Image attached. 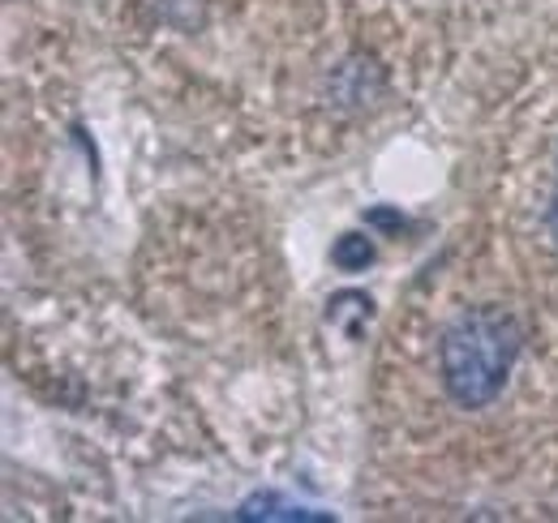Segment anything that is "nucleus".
<instances>
[{"mask_svg":"<svg viewBox=\"0 0 558 523\" xmlns=\"http://www.w3.org/2000/svg\"><path fill=\"white\" fill-rule=\"evenodd\" d=\"M520 348H524V330L515 323V314H507L498 305L460 314L442 330V343H438L442 391L451 394V403H460L469 412L486 408L507 387V378L520 361Z\"/></svg>","mask_w":558,"mask_h":523,"instance_id":"1","label":"nucleus"},{"mask_svg":"<svg viewBox=\"0 0 558 523\" xmlns=\"http://www.w3.org/2000/svg\"><path fill=\"white\" fill-rule=\"evenodd\" d=\"M369 296L365 292H340L331 296V309H327V323L331 327H344L349 335H361V327L369 323Z\"/></svg>","mask_w":558,"mask_h":523,"instance_id":"2","label":"nucleus"},{"mask_svg":"<svg viewBox=\"0 0 558 523\" xmlns=\"http://www.w3.org/2000/svg\"><path fill=\"white\" fill-rule=\"evenodd\" d=\"M241 515H245V520H258V515H267V520H327V515H318V511H305V507L283 502V498H271V494L250 498V502L241 507Z\"/></svg>","mask_w":558,"mask_h":523,"instance_id":"3","label":"nucleus"},{"mask_svg":"<svg viewBox=\"0 0 558 523\" xmlns=\"http://www.w3.org/2000/svg\"><path fill=\"white\" fill-rule=\"evenodd\" d=\"M331 262H336L340 270H365V266L374 262V245H369V236H361V232H344V236L331 245Z\"/></svg>","mask_w":558,"mask_h":523,"instance_id":"4","label":"nucleus"},{"mask_svg":"<svg viewBox=\"0 0 558 523\" xmlns=\"http://www.w3.org/2000/svg\"><path fill=\"white\" fill-rule=\"evenodd\" d=\"M546 228H550V236H555V245H558V190H555V197H550V206H546Z\"/></svg>","mask_w":558,"mask_h":523,"instance_id":"5","label":"nucleus"}]
</instances>
